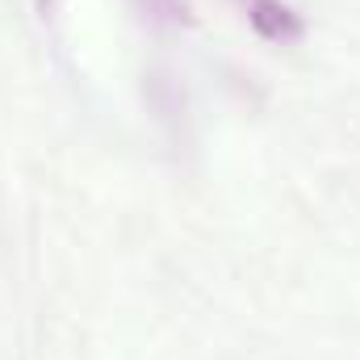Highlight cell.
<instances>
[{
  "instance_id": "cell-1",
  "label": "cell",
  "mask_w": 360,
  "mask_h": 360,
  "mask_svg": "<svg viewBox=\"0 0 360 360\" xmlns=\"http://www.w3.org/2000/svg\"><path fill=\"white\" fill-rule=\"evenodd\" d=\"M248 21L269 42H297L306 34L302 13H293L285 0H248Z\"/></svg>"
},
{
  "instance_id": "cell-2",
  "label": "cell",
  "mask_w": 360,
  "mask_h": 360,
  "mask_svg": "<svg viewBox=\"0 0 360 360\" xmlns=\"http://www.w3.org/2000/svg\"><path fill=\"white\" fill-rule=\"evenodd\" d=\"M147 13H160V17H168V21H184V25H193V13H188L184 0H147Z\"/></svg>"
}]
</instances>
